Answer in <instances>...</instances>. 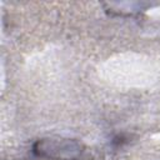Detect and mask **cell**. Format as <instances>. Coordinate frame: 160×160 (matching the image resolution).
<instances>
[{
    "mask_svg": "<svg viewBox=\"0 0 160 160\" xmlns=\"http://www.w3.org/2000/svg\"><path fill=\"white\" fill-rule=\"evenodd\" d=\"M32 152L38 158L50 160H80L85 148L76 139L65 136H45L32 144Z\"/></svg>",
    "mask_w": 160,
    "mask_h": 160,
    "instance_id": "6da1fadb",
    "label": "cell"
},
{
    "mask_svg": "<svg viewBox=\"0 0 160 160\" xmlns=\"http://www.w3.org/2000/svg\"><path fill=\"white\" fill-rule=\"evenodd\" d=\"M109 5V10L110 12H114V14H132V12H136L139 10H141V6L144 5L142 2H111V4H108Z\"/></svg>",
    "mask_w": 160,
    "mask_h": 160,
    "instance_id": "7a4b0ae2",
    "label": "cell"
}]
</instances>
